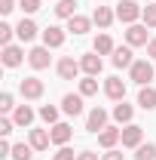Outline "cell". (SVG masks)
I'll list each match as a JSON object with an SVG mask.
<instances>
[{
	"instance_id": "1",
	"label": "cell",
	"mask_w": 156,
	"mask_h": 160,
	"mask_svg": "<svg viewBox=\"0 0 156 160\" xmlns=\"http://www.w3.org/2000/svg\"><path fill=\"white\" fill-rule=\"evenodd\" d=\"M141 12H144V6H138L135 0H119L117 3V19L122 25H135L141 19Z\"/></svg>"
},
{
	"instance_id": "2",
	"label": "cell",
	"mask_w": 156,
	"mask_h": 160,
	"mask_svg": "<svg viewBox=\"0 0 156 160\" xmlns=\"http://www.w3.org/2000/svg\"><path fill=\"white\" fill-rule=\"evenodd\" d=\"M129 74H132V80H135L138 86H150V80L156 77V71H153V65L147 59H141V62H135L132 68H129Z\"/></svg>"
},
{
	"instance_id": "3",
	"label": "cell",
	"mask_w": 156,
	"mask_h": 160,
	"mask_svg": "<svg viewBox=\"0 0 156 160\" xmlns=\"http://www.w3.org/2000/svg\"><path fill=\"white\" fill-rule=\"evenodd\" d=\"M119 142H122V148H138V145H144V129H141L138 123H126Z\"/></svg>"
},
{
	"instance_id": "4",
	"label": "cell",
	"mask_w": 156,
	"mask_h": 160,
	"mask_svg": "<svg viewBox=\"0 0 156 160\" xmlns=\"http://www.w3.org/2000/svg\"><path fill=\"white\" fill-rule=\"evenodd\" d=\"M55 71H58V77H61V80H74L80 71H83V68H80V62L74 59V56H64V59H58Z\"/></svg>"
},
{
	"instance_id": "5",
	"label": "cell",
	"mask_w": 156,
	"mask_h": 160,
	"mask_svg": "<svg viewBox=\"0 0 156 160\" xmlns=\"http://www.w3.org/2000/svg\"><path fill=\"white\" fill-rule=\"evenodd\" d=\"M28 62H31V68H34V71L49 68V62H52V56H49V46H34V49L28 52Z\"/></svg>"
},
{
	"instance_id": "6",
	"label": "cell",
	"mask_w": 156,
	"mask_h": 160,
	"mask_svg": "<svg viewBox=\"0 0 156 160\" xmlns=\"http://www.w3.org/2000/svg\"><path fill=\"white\" fill-rule=\"evenodd\" d=\"M19 89H21V96H25V99H40L46 86H43V80H40V77H25V80L19 83Z\"/></svg>"
},
{
	"instance_id": "7",
	"label": "cell",
	"mask_w": 156,
	"mask_h": 160,
	"mask_svg": "<svg viewBox=\"0 0 156 160\" xmlns=\"http://www.w3.org/2000/svg\"><path fill=\"white\" fill-rule=\"evenodd\" d=\"M104 96L113 99V102H122V99H126V80L107 77V80H104Z\"/></svg>"
},
{
	"instance_id": "8",
	"label": "cell",
	"mask_w": 156,
	"mask_h": 160,
	"mask_svg": "<svg viewBox=\"0 0 156 160\" xmlns=\"http://www.w3.org/2000/svg\"><path fill=\"white\" fill-rule=\"evenodd\" d=\"M80 68L86 71V77H98V74H101V68H104V62H101L98 52H86V56L80 59Z\"/></svg>"
},
{
	"instance_id": "9",
	"label": "cell",
	"mask_w": 156,
	"mask_h": 160,
	"mask_svg": "<svg viewBox=\"0 0 156 160\" xmlns=\"http://www.w3.org/2000/svg\"><path fill=\"white\" fill-rule=\"evenodd\" d=\"M104 126H107V111L95 105V108L89 111V117H86V129H89V132H101Z\"/></svg>"
},
{
	"instance_id": "10",
	"label": "cell",
	"mask_w": 156,
	"mask_h": 160,
	"mask_svg": "<svg viewBox=\"0 0 156 160\" xmlns=\"http://www.w3.org/2000/svg\"><path fill=\"white\" fill-rule=\"evenodd\" d=\"M43 46H49V49H58V46H64V28H58V25H49V28L43 31Z\"/></svg>"
},
{
	"instance_id": "11",
	"label": "cell",
	"mask_w": 156,
	"mask_h": 160,
	"mask_svg": "<svg viewBox=\"0 0 156 160\" xmlns=\"http://www.w3.org/2000/svg\"><path fill=\"white\" fill-rule=\"evenodd\" d=\"M0 59H3V65H6V68H19L21 62H25V49L9 43V46H3V56H0Z\"/></svg>"
},
{
	"instance_id": "12",
	"label": "cell",
	"mask_w": 156,
	"mask_h": 160,
	"mask_svg": "<svg viewBox=\"0 0 156 160\" xmlns=\"http://www.w3.org/2000/svg\"><path fill=\"white\" fill-rule=\"evenodd\" d=\"M126 43H129V46H144V43H150V40H147V25H129Z\"/></svg>"
},
{
	"instance_id": "13",
	"label": "cell",
	"mask_w": 156,
	"mask_h": 160,
	"mask_svg": "<svg viewBox=\"0 0 156 160\" xmlns=\"http://www.w3.org/2000/svg\"><path fill=\"white\" fill-rule=\"evenodd\" d=\"M61 111L71 114V117L83 114V96H80V92H67V96L61 99Z\"/></svg>"
},
{
	"instance_id": "14",
	"label": "cell",
	"mask_w": 156,
	"mask_h": 160,
	"mask_svg": "<svg viewBox=\"0 0 156 160\" xmlns=\"http://www.w3.org/2000/svg\"><path fill=\"white\" fill-rule=\"evenodd\" d=\"M119 139H122V129H119V126H104V129L98 132V145H101V148H113Z\"/></svg>"
},
{
	"instance_id": "15",
	"label": "cell",
	"mask_w": 156,
	"mask_h": 160,
	"mask_svg": "<svg viewBox=\"0 0 156 160\" xmlns=\"http://www.w3.org/2000/svg\"><path fill=\"white\" fill-rule=\"evenodd\" d=\"M49 136H52V145H67L71 142V136H74V129L67 126V123H52V129H49Z\"/></svg>"
},
{
	"instance_id": "16",
	"label": "cell",
	"mask_w": 156,
	"mask_h": 160,
	"mask_svg": "<svg viewBox=\"0 0 156 160\" xmlns=\"http://www.w3.org/2000/svg\"><path fill=\"white\" fill-rule=\"evenodd\" d=\"M37 31H40V28H37L31 19H21L19 25H16V37H19L21 43H31V40L37 37Z\"/></svg>"
},
{
	"instance_id": "17",
	"label": "cell",
	"mask_w": 156,
	"mask_h": 160,
	"mask_svg": "<svg viewBox=\"0 0 156 160\" xmlns=\"http://www.w3.org/2000/svg\"><path fill=\"white\" fill-rule=\"evenodd\" d=\"M28 145H31L34 151H46V148L52 145V136H49L46 129H31V136H28Z\"/></svg>"
},
{
	"instance_id": "18",
	"label": "cell",
	"mask_w": 156,
	"mask_h": 160,
	"mask_svg": "<svg viewBox=\"0 0 156 160\" xmlns=\"http://www.w3.org/2000/svg\"><path fill=\"white\" fill-rule=\"evenodd\" d=\"M113 19H117V12L110 6H95V12H92V22H95L98 28H110Z\"/></svg>"
},
{
	"instance_id": "19",
	"label": "cell",
	"mask_w": 156,
	"mask_h": 160,
	"mask_svg": "<svg viewBox=\"0 0 156 160\" xmlns=\"http://www.w3.org/2000/svg\"><path fill=\"white\" fill-rule=\"evenodd\" d=\"M135 59H132V46H117L113 49V68H132Z\"/></svg>"
},
{
	"instance_id": "20",
	"label": "cell",
	"mask_w": 156,
	"mask_h": 160,
	"mask_svg": "<svg viewBox=\"0 0 156 160\" xmlns=\"http://www.w3.org/2000/svg\"><path fill=\"white\" fill-rule=\"evenodd\" d=\"M12 120H16V126H31V123H34V108H31V105H16Z\"/></svg>"
},
{
	"instance_id": "21",
	"label": "cell",
	"mask_w": 156,
	"mask_h": 160,
	"mask_svg": "<svg viewBox=\"0 0 156 160\" xmlns=\"http://www.w3.org/2000/svg\"><path fill=\"white\" fill-rule=\"evenodd\" d=\"M89 28H92V19H86V16H74V19H67V31H71V34H86V31H89Z\"/></svg>"
},
{
	"instance_id": "22",
	"label": "cell",
	"mask_w": 156,
	"mask_h": 160,
	"mask_svg": "<svg viewBox=\"0 0 156 160\" xmlns=\"http://www.w3.org/2000/svg\"><path fill=\"white\" fill-rule=\"evenodd\" d=\"M138 105H141L144 111H153V108H156V89H153V86H141V92H138Z\"/></svg>"
},
{
	"instance_id": "23",
	"label": "cell",
	"mask_w": 156,
	"mask_h": 160,
	"mask_svg": "<svg viewBox=\"0 0 156 160\" xmlns=\"http://www.w3.org/2000/svg\"><path fill=\"white\" fill-rule=\"evenodd\" d=\"M132 117H135V108L126 105V102H117V108H113V120H117V123H132Z\"/></svg>"
},
{
	"instance_id": "24",
	"label": "cell",
	"mask_w": 156,
	"mask_h": 160,
	"mask_svg": "<svg viewBox=\"0 0 156 160\" xmlns=\"http://www.w3.org/2000/svg\"><path fill=\"white\" fill-rule=\"evenodd\" d=\"M55 16L58 19H74L77 16V0H58L55 3Z\"/></svg>"
},
{
	"instance_id": "25",
	"label": "cell",
	"mask_w": 156,
	"mask_h": 160,
	"mask_svg": "<svg viewBox=\"0 0 156 160\" xmlns=\"http://www.w3.org/2000/svg\"><path fill=\"white\" fill-rule=\"evenodd\" d=\"M117 46H113V40H110V34H98L95 37V52L98 56H110Z\"/></svg>"
},
{
	"instance_id": "26",
	"label": "cell",
	"mask_w": 156,
	"mask_h": 160,
	"mask_svg": "<svg viewBox=\"0 0 156 160\" xmlns=\"http://www.w3.org/2000/svg\"><path fill=\"white\" fill-rule=\"evenodd\" d=\"M135 160H156V145H153V142L138 145V148H135Z\"/></svg>"
},
{
	"instance_id": "27",
	"label": "cell",
	"mask_w": 156,
	"mask_h": 160,
	"mask_svg": "<svg viewBox=\"0 0 156 160\" xmlns=\"http://www.w3.org/2000/svg\"><path fill=\"white\" fill-rule=\"evenodd\" d=\"M31 157H34V148L31 145H25V142L12 145V160H31Z\"/></svg>"
},
{
	"instance_id": "28",
	"label": "cell",
	"mask_w": 156,
	"mask_h": 160,
	"mask_svg": "<svg viewBox=\"0 0 156 160\" xmlns=\"http://www.w3.org/2000/svg\"><path fill=\"white\" fill-rule=\"evenodd\" d=\"M98 92V80L95 77H83L80 80V96H83V99H86V96H95Z\"/></svg>"
},
{
	"instance_id": "29",
	"label": "cell",
	"mask_w": 156,
	"mask_h": 160,
	"mask_svg": "<svg viewBox=\"0 0 156 160\" xmlns=\"http://www.w3.org/2000/svg\"><path fill=\"white\" fill-rule=\"evenodd\" d=\"M141 19H144V25H147V28H156V3H147V6H144Z\"/></svg>"
},
{
	"instance_id": "30",
	"label": "cell",
	"mask_w": 156,
	"mask_h": 160,
	"mask_svg": "<svg viewBox=\"0 0 156 160\" xmlns=\"http://www.w3.org/2000/svg\"><path fill=\"white\" fill-rule=\"evenodd\" d=\"M40 117L46 120V123H58V108L55 105H43L40 108Z\"/></svg>"
},
{
	"instance_id": "31",
	"label": "cell",
	"mask_w": 156,
	"mask_h": 160,
	"mask_svg": "<svg viewBox=\"0 0 156 160\" xmlns=\"http://www.w3.org/2000/svg\"><path fill=\"white\" fill-rule=\"evenodd\" d=\"M12 34H16V28L3 22V25H0V46H9V43H12Z\"/></svg>"
},
{
	"instance_id": "32",
	"label": "cell",
	"mask_w": 156,
	"mask_h": 160,
	"mask_svg": "<svg viewBox=\"0 0 156 160\" xmlns=\"http://www.w3.org/2000/svg\"><path fill=\"white\" fill-rule=\"evenodd\" d=\"M0 111H3V114L16 111V105H12V92H0Z\"/></svg>"
},
{
	"instance_id": "33",
	"label": "cell",
	"mask_w": 156,
	"mask_h": 160,
	"mask_svg": "<svg viewBox=\"0 0 156 160\" xmlns=\"http://www.w3.org/2000/svg\"><path fill=\"white\" fill-rule=\"evenodd\" d=\"M52 160H77V154H74L67 145H61L58 151H55V157H52Z\"/></svg>"
},
{
	"instance_id": "34",
	"label": "cell",
	"mask_w": 156,
	"mask_h": 160,
	"mask_svg": "<svg viewBox=\"0 0 156 160\" xmlns=\"http://www.w3.org/2000/svg\"><path fill=\"white\" fill-rule=\"evenodd\" d=\"M19 6H21V12L31 16V12H37V9H40V0H19Z\"/></svg>"
},
{
	"instance_id": "35",
	"label": "cell",
	"mask_w": 156,
	"mask_h": 160,
	"mask_svg": "<svg viewBox=\"0 0 156 160\" xmlns=\"http://www.w3.org/2000/svg\"><path fill=\"white\" fill-rule=\"evenodd\" d=\"M12 126H16V120H9V117H3V120H0V136H3V139H6V136H9V132H12Z\"/></svg>"
},
{
	"instance_id": "36",
	"label": "cell",
	"mask_w": 156,
	"mask_h": 160,
	"mask_svg": "<svg viewBox=\"0 0 156 160\" xmlns=\"http://www.w3.org/2000/svg\"><path fill=\"white\" fill-rule=\"evenodd\" d=\"M12 9H16V0H0V12L3 16H9Z\"/></svg>"
},
{
	"instance_id": "37",
	"label": "cell",
	"mask_w": 156,
	"mask_h": 160,
	"mask_svg": "<svg viewBox=\"0 0 156 160\" xmlns=\"http://www.w3.org/2000/svg\"><path fill=\"white\" fill-rule=\"evenodd\" d=\"M101 160H126V157H122V151H113V148H107V154H101Z\"/></svg>"
},
{
	"instance_id": "38",
	"label": "cell",
	"mask_w": 156,
	"mask_h": 160,
	"mask_svg": "<svg viewBox=\"0 0 156 160\" xmlns=\"http://www.w3.org/2000/svg\"><path fill=\"white\" fill-rule=\"evenodd\" d=\"M77 160H101V157H98L95 151H80V154H77Z\"/></svg>"
},
{
	"instance_id": "39",
	"label": "cell",
	"mask_w": 156,
	"mask_h": 160,
	"mask_svg": "<svg viewBox=\"0 0 156 160\" xmlns=\"http://www.w3.org/2000/svg\"><path fill=\"white\" fill-rule=\"evenodd\" d=\"M147 56H150V59H156V37L147 43Z\"/></svg>"
}]
</instances>
